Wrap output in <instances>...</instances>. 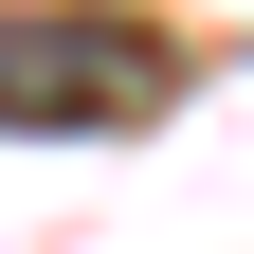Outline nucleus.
I'll list each match as a JSON object with an SVG mask.
<instances>
[{
  "label": "nucleus",
  "mask_w": 254,
  "mask_h": 254,
  "mask_svg": "<svg viewBox=\"0 0 254 254\" xmlns=\"http://www.w3.org/2000/svg\"><path fill=\"white\" fill-rule=\"evenodd\" d=\"M164 55L127 18H0V127H145Z\"/></svg>",
  "instance_id": "obj_1"
}]
</instances>
